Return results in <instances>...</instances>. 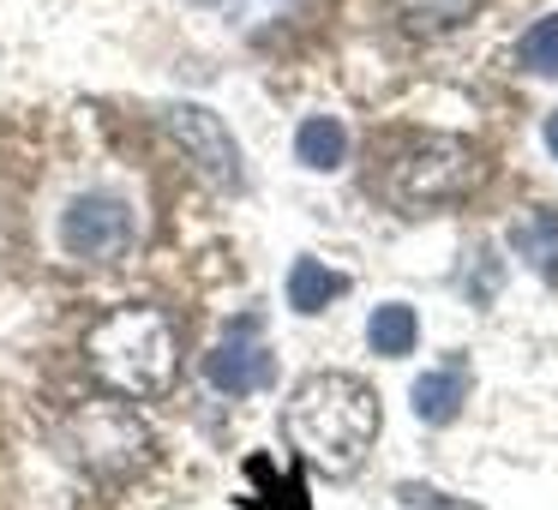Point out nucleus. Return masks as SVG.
I'll return each mask as SVG.
<instances>
[{"label": "nucleus", "instance_id": "obj_1", "mask_svg": "<svg viewBox=\"0 0 558 510\" xmlns=\"http://www.w3.org/2000/svg\"><path fill=\"white\" fill-rule=\"evenodd\" d=\"M282 433L313 469L354 474L378 438V397L354 373H313L294 385L282 409Z\"/></svg>", "mask_w": 558, "mask_h": 510}, {"label": "nucleus", "instance_id": "obj_2", "mask_svg": "<svg viewBox=\"0 0 558 510\" xmlns=\"http://www.w3.org/2000/svg\"><path fill=\"white\" fill-rule=\"evenodd\" d=\"M85 361L114 397L150 402L174 385V373H181V342H174V325L157 306H114L109 318L90 325Z\"/></svg>", "mask_w": 558, "mask_h": 510}, {"label": "nucleus", "instance_id": "obj_3", "mask_svg": "<svg viewBox=\"0 0 558 510\" xmlns=\"http://www.w3.org/2000/svg\"><path fill=\"white\" fill-rule=\"evenodd\" d=\"M61 450L97 481H121V474L150 462V426L126 402H85V409L66 414Z\"/></svg>", "mask_w": 558, "mask_h": 510}, {"label": "nucleus", "instance_id": "obj_4", "mask_svg": "<svg viewBox=\"0 0 558 510\" xmlns=\"http://www.w3.org/2000/svg\"><path fill=\"white\" fill-rule=\"evenodd\" d=\"M474 181H481V157H474L469 138H450V133L409 138V145H402V157L390 162V198H397V205H409V210L462 198Z\"/></svg>", "mask_w": 558, "mask_h": 510}, {"label": "nucleus", "instance_id": "obj_5", "mask_svg": "<svg viewBox=\"0 0 558 510\" xmlns=\"http://www.w3.org/2000/svg\"><path fill=\"white\" fill-rule=\"evenodd\" d=\"M162 133L186 150V162H193L217 193H234V186H241V145H234V133L222 126V114L198 109V102H169V109H162Z\"/></svg>", "mask_w": 558, "mask_h": 510}, {"label": "nucleus", "instance_id": "obj_6", "mask_svg": "<svg viewBox=\"0 0 558 510\" xmlns=\"http://www.w3.org/2000/svg\"><path fill=\"white\" fill-rule=\"evenodd\" d=\"M61 246L85 265H102V258H121L133 246V205L114 193H78L61 217Z\"/></svg>", "mask_w": 558, "mask_h": 510}, {"label": "nucleus", "instance_id": "obj_7", "mask_svg": "<svg viewBox=\"0 0 558 510\" xmlns=\"http://www.w3.org/2000/svg\"><path fill=\"white\" fill-rule=\"evenodd\" d=\"M205 378L222 390V397H253V390H270L277 361H270V349L258 342V318L229 325V337L205 354Z\"/></svg>", "mask_w": 558, "mask_h": 510}, {"label": "nucleus", "instance_id": "obj_8", "mask_svg": "<svg viewBox=\"0 0 558 510\" xmlns=\"http://www.w3.org/2000/svg\"><path fill=\"white\" fill-rule=\"evenodd\" d=\"M462 402H469V361H462V354H450L445 366L414 378V414H421L426 426H450L462 414Z\"/></svg>", "mask_w": 558, "mask_h": 510}, {"label": "nucleus", "instance_id": "obj_9", "mask_svg": "<svg viewBox=\"0 0 558 510\" xmlns=\"http://www.w3.org/2000/svg\"><path fill=\"white\" fill-rule=\"evenodd\" d=\"M510 246H517V258L534 270V277L558 289V210L553 205L522 210V217L510 222Z\"/></svg>", "mask_w": 558, "mask_h": 510}, {"label": "nucleus", "instance_id": "obj_10", "mask_svg": "<svg viewBox=\"0 0 558 510\" xmlns=\"http://www.w3.org/2000/svg\"><path fill=\"white\" fill-rule=\"evenodd\" d=\"M337 294H349V277L330 265H318V258H294L289 270V306L294 313H325Z\"/></svg>", "mask_w": 558, "mask_h": 510}, {"label": "nucleus", "instance_id": "obj_11", "mask_svg": "<svg viewBox=\"0 0 558 510\" xmlns=\"http://www.w3.org/2000/svg\"><path fill=\"white\" fill-rule=\"evenodd\" d=\"M294 157H301L306 169H318V174L342 169V157H349V133H342V121H330V114L301 121V133H294Z\"/></svg>", "mask_w": 558, "mask_h": 510}, {"label": "nucleus", "instance_id": "obj_12", "mask_svg": "<svg viewBox=\"0 0 558 510\" xmlns=\"http://www.w3.org/2000/svg\"><path fill=\"white\" fill-rule=\"evenodd\" d=\"M414 337H421V318H414V306L402 301H385L373 318H366V342H373V354H414Z\"/></svg>", "mask_w": 558, "mask_h": 510}, {"label": "nucleus", "instance_id": "obj_13", "mask_svg": "<svg viewBox=\"0 0 558 510\" xmlns=\"http://www.w3.org/2000/svg\"><path fill=\"white\" fill-rule=\"evenodd\" d=\"M517 61L529 66L534 78H558V13H553V19H541V25H534L529 37H522Z\"/></svg>", "mask_w": 558, "mask_h": 510}, {"label": "nucleus", "instance_id": "obj_14", "mask_svg": "<svg viewBox=\"0 0 558 510\" xmlns=\"http://www.w3.org/2000/svg\"><path fill=\"white\" fill-rule=\"evenodd\" d=\"M546 145H553V157H558V109H553V121H546Z\"/></svg>", "mask_w": 558, "mask_h": 510}]
</instances>
